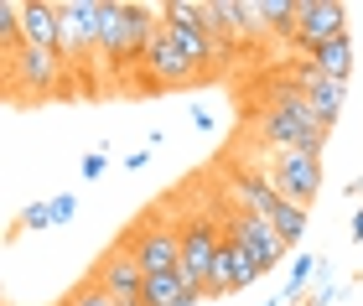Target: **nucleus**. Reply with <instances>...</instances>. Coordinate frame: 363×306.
<instances>
[{"label":"nucleus","instance_id":"1","mask_svg":"<svg viewBox=\"0 0 363 306\" xmlns=\"http://www.w3.org/2000/svg\"><path fill=\"white\" fill-rule=\"evenodd\" d=\"M255 135L259 146H280V151H311L322 156L327 146V125L317 120V109L306 104V94L291 84V78H280V84L270 89V99L259 104V120H255Z\"/></svg>","mask_w":363,"mask_h":306},{"label":"nucleus","instance_id":"2","mask_svg":"<svg viewBox=\"0 0 363 306\" xmlns=\"http://www.w3.org/2000/svg\"><path fill=\"white\" fill-rule=\"evenodd\" d=\"M228 198L239 203V213H255V218L275 223V234L286 239L291 249L306 239V208L286 203V198H280V192L265 182V176L255 171V166H244V171H234V176H228Z\"/></svg>","mask_w":363,"mask_h":306},{"label":"nucleus","instance_id":"3","mask_svg":"<svg viewBox=\"0 0 363 306\" xmlns=\"http://www.w3.org/2000/svg\"><path fill=\"white\" fill-rule=\"evenodd\" d=\"M250 166L265 176V182H270L286 203H296V208H306V213H311V203H317V192H322V156H311V151L259 146Z\"/></svg>","mask_w":363,"mask_h":306},{"label":"nucleus","instance_id":"4","mask_svg":"<svg viewBox=\"0 0 363 306\" xmlns=\"http://www.w3.org/2000/svg\"><path fill=\"white\" fill-rule=\"evenodd\" d=\"M177 229H182V276H187V285H203L208 291L218 249H223V234H228V218L218 223L213 213H187Z\"/></svg>","mask_w":363,"mask_h":306},{"label":"nucleus","instance_id":"5","mask_svg":"<svg viewBox=\"0 0 363 306\" xmlns=\"http://www.w3.org/2000/svg\"><path fill=\"white\" fill-rule=\"evenodd\" d=\"M125 249L140 260L145 276H156V270H182V229L172 218L161 213H145L125 229Z\"/></svg>","mask_w":363,"mask_h":306},{"label":"nucleus","instance_id":"6","mask_svg":"<svg viewBox=\"0 0 363 306\" xmlns=\"http://www.w3.org/2000/svg\"><path fill=\"white\" fill-rule=\"evenodd\" d=\"M62 73H68L62 52L21 47L16 57H6V94H11V99H47V94L68 89V84H62Z\"/></svg>","mask_w":363,"mask_h":306},{"label":"nucleus","instance_id":"7","mask_svg":"<svg viewBox=\"0 0 363 306\" xmlns=\"http://www.w3.org/2000/svg\"><path fill=\"white\" fill-rule=\"evenodd\" d=\"M161 26L187 47V57L197 68H208V62L223 57V47H218V37H213V26H208V11L192 6V0H167V6H161Z\"/></svg>","mask_w":363,"mask_h":306},{"label":"nucleus","instance_id":"8","mask_svg":"<svg viewBox=\"0 0 363 306\" xmlns=\"http://www.w3.org/2000/svg\"><path fill=\"white\" fill-rule=\"evenodd\" d=\"M62 62L78 68L99 52V26H104V0H62Z\"/></svg>","mask_w":363,"mask_h":306},{"label":"nucleus","instance_id":"9","mask_svg":"<svg viewBox=\"0 0 363 306\" xmlns=\"http://www.w3.org/2000/svg\"><path fill=\"white\" fill-rule=\"evenodd\" d=\"M94 280L104 285V291L120 301V306H145V270L140 260L125 249V239L120 244H109L104 254H99V265H94Z\"/></svg>","mask_w":363,"mask_h":306},{"label":"nucleus","instance_id":"10","mask_svg":"<svg viewBox=\"0 0 363 306\" xmlns=\"http://www.w3.org/2000/svg\"><path fill=\"white\" fill-rule=\"evenodd\" d=\"M145 73H151V89H187V84L203 78V68L187 57V47H182L167 26L156 31L151 52H145Z\"/></svg>","mask_w":363,"mask_h":306},{"label":"nucleus","instance_id":"11","mask_svg":"<svg viewBox=\"0 0 363 306\" xmlns=\"http://www.w3.org/2000/svg\"><path fill=\"white\" fill-rule=\"evenodd\" d=\"M348 37V6H337V0H301V21H296V52H317V47Z\"/></svg>","mask_w":363,"mask_h":306},{"label":"nucleus","instance_id":"12","mask_svg":"<svg viewBox=\"0 0 363 306\" xmlns=\"http://www.w3.org/2000/svg\"><path fill=\"white\" fill-rule=\"evenodd\" d=\"M286 78H291V84H296V89L306 94V104L317 109V120L327 125V130H333V125H337V115H342V104H348V84H337V78L317 73V68H311L306 57L296 62V68H291Z\"/></svg>","mask_w":363,"mask_h":306},{"label":"nucleus","instance_id":"13","mask_svg":"<svg viewBox=\"0 0 363 306\" xmlns=\"http://www.w3.org/2000/svg\"><path fill=\"white\" fill-rule=\"evenodd\" d=\"M228 229H234V239H239V244L255 254L259 265H265V276H270V270H280V265H286L291 244H286V239L275 234V223L255 218V213H239V208H234V213H228Z\"/></svg>","mask_w":363,"mask_h":306},{"label":"nucleus","instance_id":"14","mask_svg":"<svg viewBox=\"0 0 363 306\" xmlns=\"http://www.w3.org/2000/svg\"><path fill=\"white\" fill-rule=\"evenodd\" d=\"M130 37H135V26H130V6H109L104 0V26H99V68L120 73V68H135V57H130Z\"/></svg>","mask_w":363,"mask_h":306},{"label":"nucleus","instance_id":"15","mask_svg":"<svg viewBox=\"0 0 363 306\" xmlns=\"http://www.w3.org/2000/svg\"><path fill=\"white\" fill-rule=\"evenodd\" d=\"M234 291H239V239L228 229L223 249H218V265H213V280H208V296H234Z\"/></svg>","mask_w":363,"mask_h":306},{"label":"nucleus","instance_id":"16","mask_svg":"<svg viewBox=\"0 0 363 306\" xmlns=\"http://www.w3.org/2000/svg\"><path fill=\"white\" fill-rule=\"evenodd\" d=\"M317 73H327V78H337V84H348V73H353V37H337V42H327V47H317V52L306 57Z\"/></svg>","mask_w":363,"mask_h":306},{"label":"nucleus","instance_id":"17","mask_svg":"<svg viewBox=\"0 0 363 306\" xmlns=\"http://www.w3.org/2000/svg\"><path fill=\"white\" fill-rule=\"evenodd\" d=\"M182 291H187V276H182V270H156V276H145V306H177Z\"/></svg>","mask_w":363,"mask_h":306},{"label":"nucleus","instance_id":"18","mask_svg":"<svg viewBox=\"0 0 363 306\" xmlns=\"http://www.w3.org/2000/svg\"><path fill=\"white\" fill-rule=\"evenodd\" d=\"M259 16H265V26L275 37L296 42V21H301V0H259Z\"/></svg>","mask_w":363,"mask_h":306},{"label":"nucleus","instance_id":"19","mask_svg":"<svg viewBox=\"0 0 363 306\" xmlns=\"http://www.w3.org/2000/svg\"><path fill=\"white\" fill-rule=\"evenodd\" d=\"M21 11H26V0H0V52H6V57H16L26 47V37H21Z\"/></svg>","mask_w":363,"mask_h":306},{"label":"nucleus","instance_id":"20","mask_svg":"<svg viewBox=\"0 0 363 306\" xmlns=\"http://www.w3.org/2000/svg\"><path fill=\"white\" fill-rule=\"evenodd\" d=\"M317 270H322L317 254H296V260H291V276H286V285H280V296H286V301H301V291L317 280Z\"/></svg>","mask_w":363,"mask_h":306},{"label":"nucleus","instance_id":"21","mask_svg":"<svg viewBox=\"0 0 363 306\" xmlns=\"http://www.w3.org/2000/svg\"><path fill=\"white\" fill-rule=\"evenodd\" d=\"M62 306H120V301H114V296L104 291V285H99V280L89 276V280H78L73 291H68V301H62Z\"/></svg>","mask_w":363,"mask_h":306},{"label":"nucleus","instance_id":"22","mask_svg":"<svg viewBox=\"0 0 363 306\" xmlns=\"http://www.w3.org/2000/svg\"><path fill=\"white\" fill-rule=\"evenodd\" d=\"M21 229H31V234H42V229H52V203H31L26 213H21V223L11 229V239L21 234Z\"/></svg>","mask_w":363,"mask_h":306},{"label":"nucleus","instance_id":"23","mask_svg":"<svg viewBox=\"0 0 363 306\" xmlns=\"http://www.w3.org/2000/svg\"><path fill=\"white\" fill-rule=\"evenodd\" d=\"M104 171H109V146H94L84 161H78V176H84V182H99Z\"/></svg>","mask_w":363,"mask_h":306},{"label":"nucleus","instance_id":"24","mask_svg":"<svg viewBox=\"0 0 363 306\" xmlns=\"http://www.w3.org/2000/svg\"><path fill=\"white\" fill-rule=\"evenodd\" d=\"M52 203V223H68L78 213V192H57V198H47Z\"/></svg>","mask_w":363,"mask_h":306},{"label":"nucleus","instance_id":"25","mask_svg":"<svg viewBox=\"0 0 363 306\" xmlns=\"http://www.w3.org/2000/svg\"><path fill=\"white\" fill-rule=\"evenodd\" d=\"M151 156H156L151 146H140V151H130V156H125V166H130V171H140V166H145V161H151Z\"/></svg>","mask_w":363,"mask_h":306},{"label":"nucleus","instance_id":"26","mask_svg":"<svg viewBox=\"0 0 363 306\" xmlns=\"http://www.w3.org/2000/svg\"><path fill=\"white\" fill-rule=\"evenodd\" d=\"M197 301H208V291H203V285H187V291H182V301H177V306H197Z\"/></svg>","mask_w":363,"mask_h":306},{"label":"nucleus","instance_id":"27","mask_svg":"<svg viewBox=\"0 0 363 306\" xmlns=\"http://www.w3.org/2000/svg\"><path fill=\"white\" fill-rule=\"evenodd\" d=\"M353 244H363V203H358V213H353V229H348Z\"/></svg>","mask_w":363,"mask_h":306},{"label":"nucleus","instance_id":"28","mask_svg":"<svg viewBox=\"0 0 363 306\" xmlns=\"http://www.w3.org/2000/svg\"><path fill=\"white\" fill-rule=\"evenodd\" d=\"M265 306H286V296H280V291H275V296H270V301H265Z\"/></svg>","mask_w":363,"mask_h":306}]
</instances>
